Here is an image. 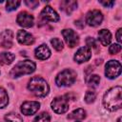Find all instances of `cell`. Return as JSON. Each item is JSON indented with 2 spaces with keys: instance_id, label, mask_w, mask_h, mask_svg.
<instances>
[{
  "instance_id": "obj_27",
  "label": "cell",
  "mask_w": 122,
  "mask_h": 122,
  "mask_svg": "<svg viewBox=\"0 0 122 122\" xmlns=\"http://www.w3.org/2000/svg\"><path fill=\"white\" fill-rule=\"evenodd\" d=\"M121 51V46L120 44H112L109 48V52L111 54H116Z\"/></svg>"
},
{
  "instance_id": "obj_2",
  "label": "cell",
  "mask_w": 122,
  "mask_h": 122,
  "mask_svg": "<svg viewBox=\"0 0 122 122\" xmlns=\"http://www.w3.org/2000/svg\"><path fill=\"white\" fill-rule=\"evenodd\" d=\"M28 89L29 91H30L33 94H35L38 97H44L48 94L49 92V85L46 82V80H44L41 77L35 76L32 77L29 84H28Z\"/></svg>"
},
{
  "instance_id": "obj_11",
  "label": "cell",
  "mask_w": 122,
  "mask_h": 122,
  "mask_svg": "<svg viewBox=\"0 0 122 122\" xmlns=\"http://www.w3.org/2000/svg\"><path fill=\"white\" fill-rule=\"evenodd\" d=\"M17 23L24 28H30L33 25V16L27 11H22L17 15Z\"/></svg>"
},
{
  "instance_id": "obj_9",
  "label": "cell",
  "mask_w": 122,
  "mask_h": 122,
  "mask_svg": "<svg viewBox=\"0 0 122 122\" xmlns=\"http://www.w3.org/2000/svg\"><path fill=\"white\" fill-rule=\"evenodd\" d=\"M92 57V50L88 46L81 47L74 54V60L77 63H84Z\"/></svg>"
},
{
  "instance_id": "obj_17",
  "label": "cell",
  "mask_w": 122,
  "mask_h": 122,
  "mask_svg": "<svg viewBox=\"0 0 122 122\" xmlns=\"http://www.w3.org/2000/svg\"><path fill=\"white\" fill-rule=\"evenodd\" d=\"M77 7V2L75 1H63L61 2V8L66 13L70 14L72 10H74Z\"/></svg>"
},
{
  "instance_id": "obj_14",
  "label": "cell",
  "mask_w": 122,
  "mask_h": 122,
  "mask_svg": "<svg viewBox=\"0 0 122 122\" xmlns=\"http://www.w3.org/2000/svg\"><path fill=\"white\" fill-rule=\"evenodd\" d=\"M34 53H35V57L40 60H46L51 56V51L48 48V46L45 44L37 47L34 51Z\"/></svg>"
},
{
  "instance_id": "obj_6",
  "label": "cell",
  "mask_w": 122,
  "mask_h": 122,
  "mask_svg": "<svg viewBox=\"0 0 122 122\" xmlns=\"http://www.w3.org/2000/svg\"><path fill=\"white\" fill-rule=\"evenodd\" d=\"M105 74L108 78L113 79L120 75L121 73V64L116 60H110L105 66Z\"/></svg>"
},
{
  "instance_id": "obj_25",
  "label": "cell",
  "mask_w": 122,
  "mask_h": 122,
  "mask_svg": "<svg viewBox=\"0 0 122 122\" xmlns=\"http://www.w3.org/2000/svg\"><path fill=\"white\" fill-rule=\"evenodd\" d=\"M20 5V1H15V0H10L7 2V5H6V8H7V10L9 11H11V10H14L18 8V6Z\"/></svg>"
},
{
  "instance_id": "obj_24",
  "label": "cell",
  "mask_w": 122,
  "mask_h": 122,
  "mask_svg": "<svg viewBox=\"0 0 122 122\" xmlns=\"http://www.w3.org/2000/svg\"><path fill=\"white\" fill-rule=\"evenodd\" d=\"M96 98V92L94 91H87L85 93V101L87 103H92Z\"/></svg>"
},
{
  "instance_id": "obj_23",
  "label": "cell",
  "mask_w": 122,
  "mask_h": 122,
  "mask_svg": "<svg viewBox=\"0 0 122 122\" xmlns=\"http://www.w3.org/2000/svg\"><path fill=\"white\" fill-rule=\"evenodd\" d=\"M50 120L51 117L48 112H41L34 118L33 122H50Z\"/></svg>"
},
{
  "instance_id": "obj_7",
  "label": "cell",
  "mask_w": 122,
  "mask_h": 122,
  "mask_svg": "<svg viewBox=\"0 0 122 122\" xmlns=\"http://www.w3.org/2000/svg\"><path fill=\"white\" fill-rule=\"evenodd\" d=\"M102 20H103V15H102L101 11H99L98 10H93L87 13L86 22L88 25H90L92 27L99 26L101 24Z\"/></svg>"
},
{
  "instance_id": "obj_4",
  "label": "cell",
  "mask_w": 122,
  "mask_h": 122,
  "mask_svg": "<svg viewBox=\"0 0 122 122\" xmlns=\"http://www.w3.org/2000/svg\"><path fill=\"white\" fill-rule=\"evenodd\" d=\"M76 80V72L73 70L66 69L62 71L55 78V83L59 87H69L71 86Z\"/></svg>"
},
{
  "instance_id": "obj_29",
  "label": "cell",
  "mask_w": 122,
  "mask_h": 122,
  "mask_svg": "<svg viewBox=\"0 0 122 122\" xmlns=\"http://www.w3.org/2000/svg\"><path fill=\"white\" fill-rule=\"evenodd\" d=\"M25 4L29 7V8H30V9H35L38 5H39V2L38 1H25Z\"/></svg>"
},
{
  "instance_id": "obj_1",
  "label": "cell",
  "mask_w": 122,
  "mask_h": 122,
  "mask_svg": "<svg viewBox=\"0 0 122 122\" xmlns=\"http://www.w3.org/2000/svg\"><path fill=\"white\" fill-rule=\"evenodd\" d=\"M121 92H122V89L120 86L110 89L103 97L104 107L111 112H115L119 110L122 105Z\"/></svg>"
},
{
  "instance_id": "obj_5",
  "label": "cell",
  "mask_w": 122,
  "mask_h": 122,
  "mask_svg": "<svg viewBox=\"0 0 122 122\" xmlns=\"http://www.w3.org/2000/svg\"><path fill=\"white\" fill-rule=\"evenodd\" d=\"M51 109L56 113H64L69 110V99L67 95L55 97L51 101Z\"/></svg>"
},
{
  "instance_id": "obj_15",
  "label": "cell",
  "mask_w": 122,
  "mask_h": 122,
  "mask_svg": "<svg viewBox=\"0 0 122 122\" xmlns=\"http://www.w3.org/2000/svg\"><path fill=\"white\" fill-rule=\"evenodd\" d=\"M0 37L2 39V42H1V46L4 47V48H10L12 46V38H13V33L11 30H4L1 34H0Z\"/></svg>"
},
{
  "instance_id": "obj_19",
  "label": "cell",
  "mask_w": 122,
  "mask_h": 122,
  "mask_svg": "<svg viewBox=\"0 0 122 122\" xmlns=\"http://www.w3.org/2000/svg\"><path fill=\"white\" fill-rule=\"evenodd\" d=\"M15 58V55L11 52H1L0 53V62L3 65H10Z\"/></svg>"
},
{
  "instance_id": "obj_30",
  "label": "cell",
  "mask_w": 122,
  "mask_h": 122,
  "mask_svg": "<svg viewBox=\"0 0 122 122\" xmlns=\"http://www.w3.org/2000/svg\"><path fill=\"white\" fill-rule=\"evenodd\" d=\"M100 4H102L104 7H108V8H111L114 5V2L113 1H100Z\"/></svg>"
},
{
  "instance_id": "obj_21",
  "label": "cell",
  "mask_w": 122,
  "mask_h": 122,
  "mask_svg": "<svg viewBox=\"0 0 122 122\" xmlns=\"http://www.w3.org/2000/svg\"><path fill=\"white\" fill-rule=\"evenodd\" d=\"M8 103H9L8 93L3 88H0V109L6 107L8 105Z\"/></svg>"
},
{
  "instance_id": "obj_32",
  "label": "cell",
  "mask_w": 122,
  "mask_h": 122,
  "mask_svg": "<svg viewBox=\"0 0 122 122\" xmlns=\"http://www.w3.org/2000/svg\"><path fill=\"white\" fill-rule=\"evenodd\" d=\"M75 122H80V121H75Z\"/></svg>"
},
{
  "instance_id": "obj_8",
  "label": "cell",
  "mask_w": 122,
  "mask_h": 122,
  "mask_svg": "<svg viewBox=\"0 0 122 122\" xmlns=\"http://www.w3.org/2000/svg\"><path fill=\"white\" fill-rule=\"evenodd\" d=\"M62 35L66 41V43L68 44L69 47L71 48H73L74 46H76L78 44V41H79V38H78V34L72 30H62Z\"/></svg>"
},
{
  "instance_id": "obj_31",
  "label": "cell",
  "mask_w": 122,
  "mask_h": 122,
  "mask_svg": "<svg viewBox=\"0 0 122 122\" xmlns=\"http://www.w3.org/2000/svg\"><path fill=\"white\" fill-rule=\"evenodd\" d=\"M116 39L117 41L119 42V44L121 43V29H118L117 30V32H116Z\"/></svg>"
},
{
  "instance_id": "obj_28",
  "label": "cell",
  "mask_w": 122,
  "mask_h": 122,
  "mask_svg": "<svg viewBox=\"0 0 122 122\" xmlns=\"http://www.w3.org/2000/svg\"><path fill=\"white\" fill-rule=\"evenodd\" d=\"M86 43L88 45L89 48H93V49H97V44L95 42V39L92 37H88L86 40Z\"/></svg>"
},
{
  "instance_id": "obj_26",
  "label": "cell",
  "mask_w": 122,
  "mask_h": 122,
  "mask_svg": "<svg viewBox=\"0 0 122 122\" xmlns=\"http://www.w3.org/2000/svg\"><path fill=\"white\" fill-rule=\"evenodd\" d=\"M51 43L52 47H53L56 51H61V50L63 49V42H62L59 38H56V37L52 38V39L51 40Z\"/></svg>"
},
{
  "instance_id": "obj_13",
  "label": "cell",
  "mask_w": 122,
  "mask_h": 122,
  "mask_svg": "<svg viewBox=\"0 0 122 122\" xmlns=\"http://www.w3.org/2000/svg\"><path fill=\"white\" fill-rule=\"evenodd\" d=\"M17 40H18V42L20 44H23V45H31L34 42L33 36L30 33L27 32L26 30H18V32H17Z\"/></svg>"
},
{
  "instance_id": "obj_3",
  "label": "cell",
  "mask_w": 122,
  "mask_h": 122,
  "mask_svg": "<svg viewBox=\"0 0 122 122\" xmlns=\"http://www.w3.org/2000/svg\"><path fill=\"white\" fill-rule=\"evenodd\" d=\"M35 63L31 60H24L17 63L10 71L11 77H19L25 74H30L35 71Z\"/></svg>"
},
{
  "instance_id": "obj_12",
  "label": "cell",
  "mask_w": 122,
  "mask_h": 122,
  "mask_svg": "<svg viewBox=\"0 0 122 122\" xmlns=\"http://www.w3.org/2000/svg\"><path fill=\"white\" fill-rule=\"evenodd\" d=\"M41 17L43 19L51 21V22H57L59 20V15L50 6H47L43 9V10L41 11Z\"/></svg>"
},
{
  "instance_id": "obj_20",
  "label": "cell",
  "mask_w": 122,
  "mask_h": 122,
  "mask_svg": "<svg viewBox=\"0 0 122 122\" xmlns=\"http://www.w3.org/2000/svg\"><path fill=\"white\" fill-rule=\"evenodd\" d=\"M100 82V77L97 74H91L86 77V83L89 86L92 87H96Z\"/></svg>"
},
{
  "instance_id": "obj_10",
  "label": "cell",
  "mask_w": 122,
  "mask_h": 122,
  "mask_svg": "<svg viewBox=\"0 0 122 122\" xmlns=\"http://www.w3.org/2000/svg\"><path fill=\"white\" fill-rule=\"evenodd\" d=\"M40 108V103L37 101H27L24 102L21 106V112L25 115L34 114Z\"/></svg>"
},
{
  "instance_id": "obj_22",
  "label": "cell",
  "mask_w": 122,
  "mask_h": 122,
  "mask_svg": "<svg viewBox=\"0 0 122 122\" xmlns=\"http://www.w3.org/2000/svg\"><path fill=\"white\" fill-rule=\"evenodd\" d=\"M5 119L7 122H23L22 117L15 112H10V113L6 114Z\"/></svg>"
},
{
  "instance_id": "obj_16",
  "label": "cell",
  "mask_w": 122,
  "mask_h": 122,
  "mask_svg": "<svg viewBox=\"0 0 122 122\" xmlns=\"http://www.w3.org/2000/svg\"><path fill=\"white\" fill-rule=\"evenodd\" d=\"M98 39L100 40L101 44L103 46H107L111 43V40H112V34L110 32V30H100L98 31Z\"/></svg>"
},
{
  "instance_id": "obj_18",
  "label": "cell",
  "mask_w": 122,
  "mask_h": 122,
  "mask_svg": "<svg viewBox=\"0 0 122 122\" xmlns=\"http://www.w3.org/2000/svg\"><path fill=\"white\" fill-rule=\"evenodd\" d=\"M85 117H86V112L84 109H81V108L74 110L68 115L69 119H75V120H82Z\"/></svg>"
}]
</instances>
